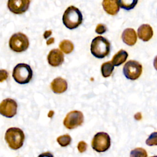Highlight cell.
<instances>
[{
  "label": "cell",
  "mask_w": 157,
  "mask_h": 157,
  "mask_svg": "<svg viewBox=\"0 0 157 157\" xmlns=\"http://www.w3.org/2000/svg\"><path fill=\"white\" fill-rule=\"evenodd\" d=\"M9 45L10 48L15 52H22L26 50L29 43L28 37L22 33L13 34L10 38Z\"/></svg>",
  "instance_id": "obj_5"
},
{
  "label": "cell",
  "mask_w": 157,
  "mask_h": 157,
  "mask_svg": "<svg viewBox=\"0 0 157 157\" xmlns=\"http://www.w3.org/2000/svg\"><path fill=\"white\" fill-rule=\"evenodd\" d=\"M150 157H157V155H156V156H150Z\"/></svg>",
  "instance_id": "obj_29"
},
{
  "label": "cell",
  "mask_w": 157,
  "mask_h": 157,
  "mask_svg": "<svg viewBox=\"0 0 157 157\" xmlns=\"http://www.w3.org/2000/svg\"><path fill=\"white\" fill-rule=\"evenodd\" d=\"M12 77L16 82L20 84H26L32 79L33 71L28 64L19 63L13 68Z\"/></svg>",
  "instance_id": "obj_4"
},
{
  "label": "cell",
  "mask_w": 157,
  "mask_h": 157,
  "mask_svg": "<svg viewBox=\"0 0 157 157\" xmlns=\"http://www.w3.org/2000/svg\"><path fill=\"white\" fill-rule=\"evenodd\" d=\"M4 139L10 148L18 150L23 145L25 134L21 129L12 127L7 129Z\"/></svg>",
  "instance_id": "obj_3"
},
{
  "label": "cell",
  "mask_w": 157,
  "mask_h": 157,
  "mask_svg": "<svg viewBox=\"0 0 157 157\" xmlns=\"http://www.w3.org/2000/svg\"><path fill=\"white\" fill-rule=\"evenodd\" d=\"M90 51L91 54L98 58H103L107 56L110 51L109 41L102 36L94 37L91 43Z\"/></svg>",
  "instance_id": "obj_2"
},
{
  "label": "cell",
  "mask_w": 157,
  "mask_h": 157,
  "mask_svg": "<svg viewBox=\"0 0 157 157\" xmlns=\"http://www.w3.org/2000/svg\"><path fill=\"white\" fill-rule=\"evenodd\" d=\"M110 137L104 132H97L93 137L91 142V147L94 150L98 153L105 152L110 147Z\"/></svg>",
  "instance_id": "obj_6"
},
{
  "label": "cell",
  "mask_w": 157,
  "mask_h": 157,
  "mask_svg": "<svg viewBox=\"0 0 157 157\" xmlns=\"http://www.w3.org/2000/svg\"><path fill=\"white\" fill-rule=\"evenodd\" d=\"M130 157H147V153L145 149L138 147L131 151Z\"/></svg>",
  "instance_id": "obj_21"
},
{
  "label": "cell",
  "mask_w": 157,
  "mask_h": 157,
  "mask_svg": "<svg viewBox=\"0 0 157 157\" xmlns=\"http://www.w3.org/2000/svg\"><path fill=\"white\" fill-rule=\"evenodd\" d=\"M59 48L61 50L66 54H69L71 53L74 50V44L69 40H62L59 45Z\"/></svg>",
  "instance_id": "obj_18"
},
{
  "label": "cell",
  "mask_w": 157,
  "mask_h": 157,
  "mask_svg": "<svg viewBox=\"0 0 157 157\" xmlns=\"http://www.w3.org/2000/svg\"><path fill=\"white\" fill-rule=\"evenodd\" d=\"M48 64L53 67H57L61 65L64 61V55L58 48L52 49L47 55Z\"/></svg>",
  "instance_id": "obj_11"
},
{
  "label": "cell",
  "mask_w": 157,
  "mask_h": 157,
  "mask_svg": "<svg viewBox=\"0 0 157 157\" xmlns=\"http://www.w3.org/2000/svg\"><path fill=\"white\" fill-rule=\"evenodd\" d=\"M17 104L11 98H6L0 103V114L7 118H12L17 111Z\"/></svg>",
  "instance_id": "obj_9"
},
{
  "label": "cell",
  "mask_w": 157,
  "mask_h": 157,
  "mask_svg": "<svg viewBox=\"0 0 157 157\" xmlns=\"http://www.w3.org/2000/svg\"><path fill=\"white\" fill-rule=\"evenodd\" d=\"M114 69V66L111 61L104 63L101 67V71L102 75L104 77H109L111 75Z\"/></svg>",
  "instance_id": "obj_17"
},
{
  "label": "cell",
  "mask_w": 157,
  "mask_h": 157,
  "mask_svg": "<svg viewBox=\"0 0 157 157\" xmlns=\"http://www.w3.org/2000/svg\"><path fill=\"white\" fill-rule=\"evenodd\" d=\"M137 37L136 33L132 28L125 29L121 34V39L123 42L129 46H132L136 43Z\"/></svg>",
  "instance_id": "obj_15"
},
{
  "label": "cell",
  "mask_w": 157,
  "mask_h": 157,
  "mask_svg": "<svg viewBox=\"0 0 157 157\" xmlns=\"http://www.w3.org/2000/svg\"><path fill=\"white\" fill-rule=\"evenodd\" d=\"M56 140L60 146L62 147H65L71 144L72 139L69 134H64L58 137Z\"/></svg>",
  "instance_id": "obj_20"
},
{
  "label": "cell",
  "mask_w": 157,
  "mask_h": 157,
  "mask_svg": "<svg viewBox=\"0 0 157 157\" xmlns=\"http://www.w3.org/2000/svg\"><path fill=\"white\" fill-rule=\"evenodd\" d=\"M107 31V27L105 25L102 24V23H99L97 25L95 31L97 34H104L105 32H106Z\"/></svg>",
  "instance_id": "obj_23"
},
{
  "label": "cell",
  "mask_w": 157,
  "mask_h": 157,
  "mask_svg": "<svg viewBox=\"0 0 157 157\" xmlns=\"http://www.w3.org/2000/svg\"><path fill=\"white\" fill-rule=\"evenodd\" d=\"M83 16L80 10L74 6H69L63 15L64 25L70 29L78 27L82 23Z\"/></svg>",
  "instance_id": "obj_1"
},
{
  "label": "cell",
  "mask_w": 157,
  "mask_h": 157,
  "mask_svg": "<svg viewBox=\"0 0 157 157\" xmlns=\"http://www.w3.org/2000/svg\"><path fill=\"white\" fill-rule=\"evenodd\" d=\"M128 57V53L127 52L124 50H120L115 55H114L111 62L113 66H118L124 63L126 61Z\"/></svg>",
  "instance_id": "obj_16"
},
{
  "label": "cell",
  "mask_w": 157,
  "mask_h": 157,
  "mask_svg": "<svg viewBox=\"0 0 157 157\" xmlns=\"http://www.w3.org/2000/svg\"><path fill=\"white\" fill-rule=\"evenodd\" d=\"M9 77L8 72L5 69H0V82L7 80Z\"/></svg>",
  "instance_id": "obj_25"
},
{
  "label": "cell",
  "mask_w": 157,
  "mask_h": 157,
  "mask_svg": "<svg viewBox=\"0 0 157 157\" xmlns=\"http://www.w3.org/2000/svg\"><path fill=\"white\" fill-rule=\"evenodd\" d=\"M137 35L140 40L144 42H147L153 37V31L150 25L143 24L139 27L137 29Z\"/></svg>",
  "instance_id": "obj_13"
},
{
  "label": "cell",
  "mask_w": 157,
  "mask_h": 157,
  "mask_svg": "<svg viewBox=\"0 0 157 157\" xmlns=\"http://www.w3.org/2000/svg\"><path fill=\"white\" fill-rule=\"evenodd\" d=\"M124 76L129 80H135L139 78L142 72V66L140 63L135 60L127 61L123 69Z\"/></svg>",
  "instance_id": "obj_7"
},
{
  "label": "cell",
  "mask_w": 157,
  "mask_h": 157,
  "mask_svg": "<svg viewBox=\"0 0 157 157\" xmlns=\"http://www.w3.org/2000/svg\"><path fill=\"white\" fill-rule=\"evenodd\" d=\"M50 88L55 93L61 94L67 90V83L65 79L58 77L53 80L50 84Z\"/></svg>",
  "instance_id": "obj_12"
},
{
  "label": "cell",
  "mask_w": 157,
  "mask_h": 157,
  "mask_svg": "<svg viewBox=\"0 0 157 157\" xmlns=\"http://www.w3.org/2000/svg\"><path fill=\"white\" fill-rule=\"evenodd\" d=\"M37 157H54V156L50 151H45L40 154Z\"/></svg>",
  "instance_id": "obj_26"
},
{
  "label": "cell",
  "mask_w": 157,
  "mask_h": 157,
  "mask_svg": "<svg viewBox=\"0 0 157 157\" xmlns=\"http://www.w3.org/2000/svg\"><path fill=\"white\" fill-rule=\"evenodd\" d=\"M87 148V144L85 141H80L77 145V149L79 152L80 153H83L84 151H86Z\"/></svg>",
  "instance_id": "obj_24"
},
{
  "label": "cell",
  "mask_w": 157,
  "mask_h": 157,
  "mask_svg": "<svg viewBox=\"0 0 157 157\" xmlns=\"http://www.w3.org/2000/svg\"><path fill=\"white\" fill-rule=\"evenodd\" d=\"M145 143L148 146L157 145V132H152L147 139Z\"/></svg>",
  "instance_id": "obj_22"
},
{
  "label": "cell",
  "mask_w": 157,
  "mask_h": 157,
  "mask_svg": "<svg viewBox=\"0 0 157 157\" xmlns=\"http://www.w3.org/2000/svg\"><path fill=\"white\" fill-rule=\"evenodd\" d=\"M84 120L83 114L79 110L69 112L63 120L64 126L68 129H74L82 124Z\"/></svg>",
  "instance_id": "obj_8"
},
{
  "label": "cell",
  "mask_w": 157,
  "mask_h": 157,
  "mask_svg": "<svg viewBox=\"0 0 157 157\" xmlns=\"http://www.w3.org/2000/svg\"><path fill=\"white\" fill-rule=\"evenodd\" d=\"M102 5L105 12L111 15L117 14L120 10L118 0H103Z\"/></svg>",
  "instance_id": "obj_14"
},
{
  "label": "cell",
  "mask_w": 157,
  "mask_h": 157,
  "mask_svg": "<svg viewBox=\"0 0 157 157\" xmlns=\"http://www.w3.org/2000/svg\"><path fill=\"white\" fill-rule=\"evenodd\" d=\"M153 66L155 69L157 71V56L155 58L154 61H153Z\"/></svg>",
  "instance_id": "obj_28"
},
{
  "label": "cell",
  "mask_w": 157,
  "mask_h": 157,
  "mask_svg": "<svg viewBox=\"0 0 157 157\" xmlns=\"http://www.w3.org/2000/svg\"><path fill=\"white\" fill-rule=\"evenodd\" d=\"M30 0H8L9 10L15 14H22L29 8Z\"/></svg>",
  "instance_id": "obj_10"
},
{
  "label": "cell",
  "mask_w": 157,
  "mask_h": 157,
  "mask_svg": "<svg viewBox=\"0 0 157 157\" xmlns=\"http://www.w3.org/2000/svg\"><path fill=\"white\" fill-rule=\"evenodd\" d=\"M134 118L137 120H140L142 118V115L140 112H137L136 114L134 115Z\"/></svg>",
  "instance_id": "obj_27"
},
{
  "label": "cell",
  "mask_w": 157,
  "mask_h": 157,
  "mask_svg": "<svg viewBox=\"0 0 157 157\" xmlns=\"http://www.w3.org/2000/svg\"><path fill=\"white\" fill-rule=\"evenodd\" d=\"M137 2L138 0H118L120 7L126 10L134 9Z\"/></svg>",
  "instance_id": "obj_19"
}]
</instances>
